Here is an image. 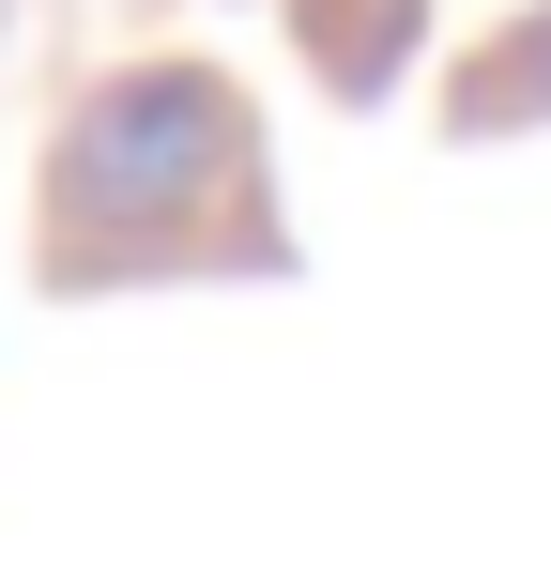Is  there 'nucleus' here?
Returning a JSON list of instances; mask_svg holds the SVG:
<instances>
[{"mask_svg":"<svg viewBox=\"0 0 551 567\" xmlns=\"http://www.w3.org/2000/svg\"><path fill=\"white\" fill-rule=\"evenodd\" d=\"M215 169H230L215 78H123V93H92L77 154H62V185H77L92 215H169V199L215 185Z\"/></svg>","mask_w":551,"mask_h":567,"instance_id":"nucleus-1","label":"nucleus"}]
</instances>
